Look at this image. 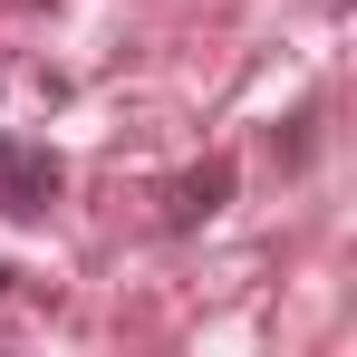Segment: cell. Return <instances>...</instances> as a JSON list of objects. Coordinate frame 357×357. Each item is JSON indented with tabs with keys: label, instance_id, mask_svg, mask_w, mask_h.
I'll return each instance as SVG.
<instances>
[{
	"label": "cell",
	"instance_id": "1",
	"mask_svg": "<svg viewBox=\"0 0 357 357\" xmlns=\"http://www.w3.org/2000/svg\"><path fill=\"white\" fill-rule=\"evenodd\" d=\"M68 193V165L49 145H0V213H20V222H39L49 203Z\"/></svg>",
	"mask_w": 357,
	"mask_h": 357
},
{
	"label": "cell",
	"instance_id": "2",
	"mask_svg": "<svg viewBox=\"0 0 357 357\" xmlns=\"http://www.w3.org/2000/svg\"><path fill=\"white\" fill-rule=\"evenodd\" d=\"M222 203H232V155H203V165L174 174V193H165V232H203Z\"/></svg>",
	"mask_w": 357,
	"mask_h": 357
},
{
	"label": "cell",
	"instance_id": "3",
	"mask_svg": "<svg viewBox=\"0 0 357 357\" xmlns=\"http://www.w3.org/2000/svg\"><path fill=\"white\" fill-rule=\"evenodd\" d=\"M10 280H20V271H10V261H0V290H10Z\"/></svg>",
	"mask_w": 357,
	"mask_h": 357
},
{
	"label": "cell",
	"instance_id": "4",
	"mask_svg": "<svg viewBox=\"0 0 357 357\" xmlns=\"http://www.w3.org/2000/svg\"><path fill=\"white\" fill-rule=\"evenodd\" d=\"M0 145H10V135H0Z\"/></svg>",
	"mask_w": 357,
	"mask_h": 357
}]
</instances>
